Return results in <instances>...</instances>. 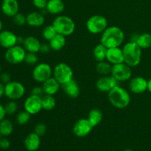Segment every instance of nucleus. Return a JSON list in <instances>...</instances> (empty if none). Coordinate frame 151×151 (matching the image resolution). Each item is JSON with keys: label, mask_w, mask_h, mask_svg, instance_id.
<instances>
[{"label": "nucleus", "mask_w": 151, "mask_h": 151, "mask_svg": "<svg viewBox=\"0 0 151 151\" xmlns=\"http://www.w3.org/2000/svg\"><path fill=\"white\" fill-rule=\"evenodd\" d=\"M19 4L17 0H3L1 11L7 17L13 18L19 13Z\"/></svg>", "instance_id": "obj_17"}, {"label": "nucleus", "mask_w": 151, "mask_h": 151, "mask_svg": "<svg viewBox=\"0 0 151 151\" xmlns=\"http://www.w3.org/2000/svg\"><path fill=\"white\" fill-rule=\"evenodd\" d=\"M123 151H133L132 150H131V149H125V150H124Z\"/></svg>", "instance_id": "obj_48"}, {"label": "nucleus", "mask_w": 151, "mask_h": 151, "mask_svg": "<svg viewBox=\"0 0 151 151\" xmlns=\"http://www.w3.org/2000/svg\"><path fill=\"white\" fill-rule=\"evenodd\" d=\"M108 48H106L103 44L100 43L95 46L93 50V56L94 58L97 62L103 61L106 60V55H107Z\"/></svg>", "instance_id": "obj_26"}, {"label": "nucleus", "mask_w": 151, "mask_h": 151, "mask_svg": "<svg viewBox=\"0 0 151 151\" xmlns=\"http://www.w3.org/2000/svg\"><path fill=\"white\" fill-rule=\"evenodd\" d=\"M147 91L151 93V78L147 81Z\"/></svg>", "instance_id": "obj_46"}, {"label": "nucleus", "mask_w": 151, "mask_h": 151, "mask_svg": "<svg viewBox=\"0 0 151 151\" xmlns=\"http://www.w3.org/2000/svg\"><path fill=\"white\" fill-rule=\"evenodd\" d=\"M111 75L119 82H125L131 80L132 76L131 67L125 63L112 65Z\"/></svg>", "instance_id": "obj_10"}, {"label": "nucleus", "mask_w": 151, "mask_h": 151, "mask_svg": "<svg viewBox=\"0 0 151 151\" xmlns=\"http://www.w3.org/2000/svg\"><path fill=\"white\" fill-rule=\"evenodd\" d=\"M73 70L66 63H59L53 69L52 77L61 86L67 83L73 78Z\"/></svg>", "instance_id": "obj_5"}, {"label": "nucleus", "mask_w": 151, "mask_h": 151, "mask_svg": "<svg viewBox=\"0 0 151 151\" xmlns=\"http://www.w3.org/2000/svg\"><path fill=\"white\" fill-rule=\"evenodd\" d=\"M125 40L123 30L117 26L108 27L101 34L100 43L106 48L120 47Z\"/></svg>", "instance_id": "obj_1"}, {"label": "nucleus", "mask_w": 151, "mask_h": 151, "mask_svg": "<svg viewBox=\"0 0 151 151\" xmlns=\"http://www.w3.org/2000/svg\"><path fill=\"white\" fill-rule=\"evenodd\" d=\"M5 115H6V112H5V109H4V106L0 103V122L4 119Z\"/></svg>", "instance_id": "obj_42"}, {"label": "nucleus", "mask_w": 151, "mask_h": 151, "mask_svg": "<svg viewBox=\"0 0 151 151\" xmlns=\"http://www.w3.org/2000/svg\"><path fill=\"white\" fill-rule=\"evenodd\" d=\"M24 62H25L27 64L29 65V66H35L37 63H38V57L37 55V53L27 52Z\"/></svg>", "instance_id": "obj_33"}, {"label": "nucleus", "mask_w": 151, "mask_h": 151, "mask_svg": "<svg viewBox=\"0 0 151 151\" xmlns=\"http://www.w3.org/2000/svg\"><path fill=\"white\" fill-rule=\"evenodd\" d=\"M86 26L90 33L102 34L108 27V20L102 15H94L87 20Z\"/></svg>", "instance_id": "obj_6"}, {"label": "nucleus", "mask_w": 151, "mask_h": 151, "mask_svg": "<svg viewBox=\"0 0 151 151\" xmlns=\"http://www.w3.org/2000/svg\"><path fill=\"white\" fill-rule=\"evenodd\" d=\"M109 102L114 107L118 109H123L131 103V95L125 88L116 86L108 93Z\"/></svg>", "instance_id": "obj_2"}, {"label": "nucleus", "mask_w": 151, "mask_h": 151, "mask_svg": "<svg viewBox=\"0 0 151 151\" xmlns=\"http://www.w3.org/2000/svg\"><path fill=\"white\" fill-rule=\"evenodd\" d=\"M4 95V85L2 83H0V98Z\"/></svg>", "instance_id": "obj_43"}, {"label": "nucleus", "mask_w": 151, "mask_h": 151, "mask_svg": "<svg viewBox=\"0 0 151 151\" xmlns=\"http://www.w3.org/2000/svg\"><path fill=\"white\" fill-rule=\"evenodd\" d=\"M128 87L130 91L134 94H143L147 90V81L145 78L140 76L131 78Z\"/></svg>", "instance_id": "obj_14"}, {"label": "nucleus", "mask_w": 151, "mask_h": 151, "mask_svg": "<svg viewBox=\"0 0 151 151\" xmlns=\"http://www.w3.org/2000/svg\"><path fill=\"white\" fill-rule=\"evenodd\" d=\"M45 22L44 14L41 12H31L27 15V24L32 27H40Z\"/></svg>", "instance_id": "obj_19"}, {"label": "nucleus", "mask_w": 151, "mask_h": 151, "mask_svg": "<svg viewBox=\"0 0 151 151\" xmlns=\"http://www.w3.org/2000/svg\"><path fill=\"white\" fill-rule=\"evenodd\" d=\"M124 55V63L129 66L136 67L140 63L142 60V49L134 41H130L122 47Z\"/></svg>", "instance_id": "obj_3"}, {"label": "nucleus", "mask_w": 151, "mask_h": 151, "mask_svg": "<svg viewBox=\"0 0 151 151\" xmlns=\"http://www.w3.org/2000/svg\"><path fill=\"white\" fill-rule=\"evenodd\" d=\"M41 103H42L43 110L50 111L55 107L56 100L54 96L44 94L43 97H41Z\"/></svg>", "instance_id": "obj_29"}, {"label": "nucleus", "mask_w": 151, "mask_h": 151, "mask_svg": "<svg viewBox=\"0 0 151 151\" xmlns=\"http://www.w3.org/2000/svg\"><path fill=\"white\" fill-rule=\"evenodd\" d=\"M27 51L22 45H16L7 49L4 54V58L11 64L17 65L24 61Z\"/></svg>", "instance_id": "obj_8"}, {"label": "nucleus", "mask_w": 151, "mask_h": 151, "mask_svg": "<svg viewBox=\"0 0 151 151\" xmlns=\"http://www.w3.org/2000/svg\"><path fill=\"white\" fill-rule=\"evenodd\" d=\"M65 9V4L62 0H49L46 7L47 13L52 15H60Z\"/></svg>", "instance_id": "obj_23"}, {"label": "nucleus", "mask_w": 151, "mask_h": 151, "mask_svg": "<svg viewBox=\"0 0 151 151\" xmlns=\"http://www.w3.org/2000/svg\"><path fill=\"white\" fill-rule=\"evenodd\" d=\"M53 69L47 63H37L32 70V75L33 79L39 83H43L52 77Z\"/></svg>", "instance_id": "obj_9"}, {"label": "nucleus", "mask_w": 151, "mask_h": 151, "mask_svg": "<svg viewBox=\"0 0 151 151\" xmlns=\"http://www.w3.org/2000/svg\"><path fill=\"white\" fill-rule=\"evenodd\" d=\"M24 108V110L31 115L37 114L41 112V110H43L41 97L30 94L25 100Z\"/></svg>", "instance_id": "obj_12"}, {"label": "nucleus", "mask_w": 151, "mask_h": 151, "mask_svg": "<svg viewBox=\"0 0 151 151\" xmlns=\"http://www.w3.org/2000/svg\"><path fill=\"white\" fill-rule=\"evenodd\" d=\"M13 124L10 119L4 118L0 122V134L4 137L11 135L13 131Z\"/></svg>", "instance_id": "obj_27"}, {"label": "nucleus", "mask_w": 151, "mask_h": 151, "mask_svg": "<svg viewBox=\"0 0 151 151\" xmlns=\"http://www.w3.org/2000/svg\"><path fill=\"white\" fill-rule=\"evenodd\" d=\"M49 44H50L52 50H54V51H60V50H61L66 46V37L60 35V34H57L54 38H52L49 41Z\"/></svg>", "instance_id": "obj_24"}, {"label": "nucleus", "mask_w": 151, "mask_h": 151, "mask_svg": "<svg viewBox=\"0 0 151 151\" xmlns=\"http://www.w3.org/2000/svg\"><path fill=\"white\" fill-rule=\"evenodd\" d=\"M48 1L49 0H32L34 7L41 10L46 9Z\"/></svg>", "instance_id": "obj_37"}, {"label": "nucleus", "mask_w": 151, "mask_h": 151, "mask_svg": "<svg viewBox=\"0 0 151 151\" xmlns=\"http://www.w3.org/2000/svg\"><path fill=\"white\" fill-rule=\"evenodd\" d=\"M47 125H45L43 122H40V123H38L34 128V132L38 135L39 137H43V136L45 135V134L47 133Z\"/></svg>", "instance_id": "obj_36"}, {"label": "nucleus", "mask_w": 151, "mask_h": 151, "mask_svg": "<svg viewBox=\"0 0 151 151\" xmlns=\"http://www.w3.org/2000/svg\"><path fill=\"white\" fill-rule=\"evenodd\" d=\"M94 127L91 125L87 118H82L77 121L73 126V134L76 137L83 138L86 137L91 132Z\"/></svg>", "instance_id": "obj_13"}, {"label": "nucleus", "mask_w": 151, "mask_h": 151, "mask_svg": "<svg viewBox=\"0 0 151 151\" xmlns=\"http://www.w3.org/2000/svg\"><path fill=\"white\" fill-rule=\"evenodd\" d=\"M22 46L27 52L38 53L40 52L41 44L39 40L35 37L27 36L24 38Z\"/></svg>", "instance_id": "obj_20"}, {"label": "nucleus", "mask_w": 151, "mask_h": 151, "mask_svg": "<svg viewBox=\"0 0 151 151\" xmlns=\"http://www.w3.org/2000/svg\"><path fill=\"white\" fill-rule=\"evenodd\" d=\"M111 69L112 65L106 60L97 62V64L96 66V71L101 76L110 75L111 73Z\"/></svg>", "instance_id": "obj_28"}, {"label": "nucleus", "mask_w": 151, "mask_h": 151, "mask_svg": "<svg viewBox=\"0 0 151 151\" xmlns=\"http://www.w3.org/2000/svg\"><path fill=\"white\" fill-rule=\"evenodd\" d=\"M139 35V34H137V33L133 34L132 36H131V41H134V42H136V41H137V38H138Z\"/></svg>", "instance_id": "obj_45"}, {"label": "nucleus", "mask_w": 151, "mask_h": 151, "mask_svg": "<svg viewBox=\"0 0 151 151\" xmlns=\"http://www.w3.org/2000/svg\"><path fill=\"white\" fill-rule=\"evenodd\" d=\"M17 44V35L10 30H1L0 32V46L7 49Z\"/></svg>", "instance_id": "obj_15"}, {"label": "nucleus", "mask_w": 151, "mask_h": 151, "mask_svg": "<svg viewBox=\"0 0 151 151\" xmlns=\"http://www.w3.org/2000/svg\"><path fill=\"white\" fill-rule=\"evenodd\" d=\"M24 144L28 151H36L41 145V137L35 132L30 133L25 137Z\"/></svg>", "instance_id": "obj_18"}, {"label": "nucleus", "mask_w": 151, "mask_h": 151, "mask_svg": "<svg viewBox=\"0 0 151 151\" xmlns=\"http://www.w3.org/2000/svg\"><path fill=\"white\" fill-rule=\"evenodd\" d=\"M1 137H2V136H1V134H0V139H1Z\"/></svg>", "instance_id": "obj_50"}, {"label": "nucleus", "mask_w": 151, "mask_h": 151, "mask_svg": "<svg viewBox=\"0 0 151 151\" xmlns=\"http://www.w3.org/2000/svg\"><path fill=\"white\" fill-rule=\"evenodd\" d=\"M119 85V81H116L111 75L100 76L96 82V88L103 93H109L112 88Z\"/></svg>", "instance_id": "obj_11"}, {"label": "nucleus", "mask_w": 151, "mask_h": 151, "mask_svg": "<svg viewBox=\"0 0 151 151\" xmlns=\"http://www.w3.org/2000/svg\"><path fill=\"white\" fill-rule=\"evenodd\" d=\"M24 38L22 36H17V44L19 45H22L24 43Z\"/></svg>", "instance_id": "obj_44"}, {"label": "nucleus", "mask_w": 151, "mask_h": 151, "mask_svg": "<svg viewBox=\"0 0 151 151\" xmlns=\"http://www.w3.org/2000/svg\"><path fill=\"white\" fill-rule=\"evenodd\" d=\"M50 50H52L51 47H50V44H41V48H40V52H39L42 53V54H47L50 52Z\"/></svg>", "instance_id": "obj_41"}, {"label": "nucleus", "mask_w": 151, "mask_h": 151, "mask_svg": "<svg viewBox=\"0 0 151 151\" xmlns=\"http://www.w3.org/2000/svg\"><path fill=\"white\" fill-rule=\"evenodd\" d=\"M13 21L14 24L17 26H23L27 24V16L20 13H18L13 17Z\"/></svg>", "instance_id": "obj_35"}, {"label": "nucleus", "mask_w": 151, "mask_h": 151, "mask_svg": "<svg viewBox=\"0 0 151 151\" xmlns=\"http://www.w3.org/2000/svg\"><path fill=\"white\" fill-rule=\"evenodd\" d=\"M25 87L19 81H10L4 85V95L10 100H18L24 95Z\"/></svg>", "instance_id": "obj_7"}, {"label": "nucleus", "mask_w": 151, "mask_h": 151, "mask_svg": "<svg viewBox=\"0 0 151 151\" xmlns=\"http://www.w3.org/2000/svg\"><path fill=\"white\" fill-rule=\"evenodd\" d=\"M1 65H0V75H1Z\"/></svg>", "instance_id": "obj_49"}, {"label": "nucleus", "mask_w": 151, "mask_h": 151, "mask_svg": "<svg viewBox=\"0 0 151 151\" xmlns=\"http://www.w3.org/2000/svg\"><path fill=\"white\" fill-rule=\"evenodd\" d=\"M2 27H3V24H2V22H1V20L0 19V32H1V31L2 30Z\"/></svg>", "instance_id": "obj_47"}, {"label": "nucleus", "mask_w": 151, "mask_h": 151, "mask_svg": "<svg viewBox=\"0 0 151 151\" xmlns=\"http://www.w3.org/2000/svg\"><path fill=\"white\" fill-rule=\"evenodd\" d=\"M64 93L70 98H77L81 93V88L78 83L75 80L68 82L67 83L62 86Z\"/></svg>", "instance_id": "obj_22"}, {"label": "nucleus", "mask_w": 151, "mask_h": 151, "mask_svg": "<svg viewBox=\"0 0 151 151\" xmlns=\"http://www.w3.org/2000/svg\"><path fill=\"white\" fill-rule=\"evenodd\" d=\"M106 60L111 65L124 63V55L122 49L120 47H113L108 49Z\"/></svg>", "instance_id": "obj_16"}, {"label": "nucleus", "mask_w": 151, "mask_h": 151, "mask_svg": "<svg viewBox=\"0 0 151 151\" xmlns=\"http://www.w3.org/2000/svg\"><path fill=\"white\" fill-rule=\"evenodd\" d=\"M112 151H114V150H112Z\"/></svg>", "instance_id": "obj_51"}, {"label": "nucleus", "mask_w": 151, "mask_h": 151, "mask_svg": "<svg viewBox=\"0 0 151 151\" xmlns=\"http://www.w3.org/2000/svg\"><path fill=\"white\" fill-rule=\"evenodd\" d=\"M52 24L57 31L58 34H60L65 37L72 35L76 27L73 19L65 15H58L55 18Z\"/></svg>", "instance_id": "obj_4"}, {"label": "nucleus", "mask_w": 151, "mask_h": 151, "mask_svg": "<svg viewBox=\"0 0 151 151\" xmlns=\"http://www.w3.org/2000/svg\"><path fill=\"white\" fill-rule=\"evenodd\" d=\"M103 114L101 110L99 109H93L88 112V120L91 123L93 127H96L102 122L103 120Z\"/></svg>", "instance_id": "obj_25"}, {"label": "nucleus", "mask_w": 151, "mask_h": 151, "mask_svg": "<svg viewBox=\"0 0 151 151\" xmlns=\"http://www.w3.org/2000/svg\"><path fill=\"white\" fill-rule=\"evenodd\" d=\"M58 34L57 31L55 30V27H53L52 24H50L46 26L44 28L42 32V36L46 41H50L52 38H54L56 35Z\"/></svg>", "instance_id": "obj_31"}, {"label": "nucleus", "mask_w": 151, "mask_h": 151, "mask_svg": "<svg viewBox=\"0 0 151 151\" xmlns=\"http://www.w3.org/2000/svg\"><path fill=\"white\" fill-rule=\"evenodd\" d=\"M136 43L139 46V47L142 50V49L150 48V47H151V34H139Z\"/></svg>", "instance_id": "obj_30"}, {"label": "nucleus", "mask_w": 151, "mask_h": 151, "mask_svg": "<svg viewBox=\"0 0 151 151\" xmlns=\"http://www.w3.org/2000/svg\"><path fill=\"white\" fill-rule=\"evenodd\" d=\"M33 94V95L35 96H38V97H43L44 95V89H43L42 86H35L32 88L31 90V94Z\"/></svg>", "instance_id": "obj_38"}, {"label": "nucleus", "mask_w": 151, "mask_h": 151, "mask_svg": "<svg viewBox=\"0 0 151 151\" xmlns=\"http://www.w3.org/2000/svg\"><path fill=\"white\" fill-rule=\"evenodd\" d=\"M30 114L24 110L18 113V114L16 115V122L20 125H27L30 120Z\"/></svg>", "instance_id": "obj_32"}, {"label": "nucleus", "mask_w": 151, "mask_h": 151, "mask_svg": "<svg viewBox=\"0 0 151 151\" xmlns=\"http://www.w3.org/2000/svg\"><path fill=\"white\" fill-rule=\"evenodd\" d=\"M60 86L61 85L53 77H52L42 83L44 94L54 96L58 92Z\"/></svg>", "instance_id": "obj_21"}, {"label": "nucleus", "mask_w": 151, "mask_h": 151, "mask_svg": "<svg viewBox=\"0 0 151 151\" xmlns=\"http://www.w3.org/2000/svg\"><path fill=\"white\" fill-rule=\"evenodd\" d=\"M10 142L9 141L8 139L6 137H1L0 139V148L2 150H7L10 147Z\"/></svg>", "instance_id": "obj_39"}, {"label": "nucleus", "mask_w": 151, "mask_h": 151, "mask_svg": "<svg viewBox=\"0 0 151 151\" xmlns=\"http://www.w3.org/2000/svg\"><path fill=\"white\" fill-rule=\"evenodd\" d=\"M0 81H1V83L5 85L7 83L11 81V76L7 72H3L0 75Z\"/></svg>", "instance_id": "obj_40"}, {"label": "nucleus", "mask_w": 151, "mask_h": 151, "mask_svg": "<svg viewBox=\"0 0 151 151\" xmlns=\"http://www.w3.org/2000/svg\"><path fill=\"white\" fill-rule=\"evenodd\" d=\"M4 109H5L6 114L13 115L17 111L18 106L17 103L15 100H10L4 105Z\"/></svg>", "instance_id": "obj_34"}]
</instances>
